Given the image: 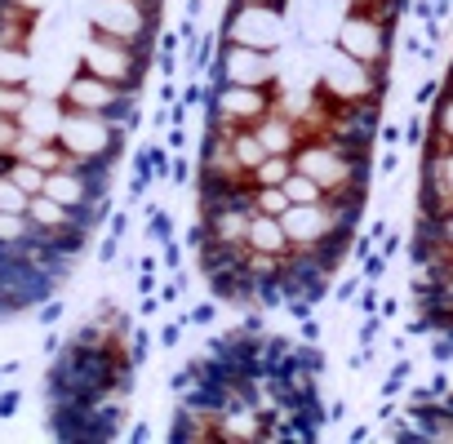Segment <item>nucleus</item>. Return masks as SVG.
<instances>
[{
    "mask_svg": "<svg viewBox=\"0 0 453 444\" xmlns=\"http://www.w3.org/2000/svg\"><path fill=\"white\" fill-rule=\"evenodd\" d=\"M311 94L329 107H382V94H387V72L351 58L347 50L329 45L320 67H316V85Z\"/></svg>",
    "mask_w": 453,
    "mask_h": 444,
    "instance_id": "1",
    "label": "nucleus"
},
{
    "mask_svg": "<svg viewBox=\"0 0 453 444\" xmlns=\"http://www.w3.org/2000/svg\"><path fill=\"white\" fill-rule=\"evenodd\" d=\"M54 142L76 160V165H116L125 151V129L111 116H89V111H67L54 134Z\"/></svg>",
    "mask_w": 453,
    "mask_h": 444,
    "instance_id": "2",
    "label": "nucleus"
},
{
    "mask_svg": "<svg viewBox=\"0 0 453 444\" xmlns=\"http://www.w3.org/2000/svg\"><path fill=\"white\" fill-rule=\"evenodd\" d=\"M395 5L400 0H391V5L382 10H342L338 27H334V45L347 50L351 58L387 72V58H391V32H395Z\"/></svg>",
    "mask_w": 453,
    "mask_h": 444,
    "instance_id": "3",
    "label": "nucleus"
},
{
    "mask_svg": "<svg viewBox=\"0 0 453 444\" xmlns=\"http://www.w3.org/2000/svg\"><path fill=\"white\" fill-rule=\"evenodd\" d=\"M85 27L98 32V36L151 50L156 27H160V0H89Z\"/></svg>",
    "mask_w": 453,
    "mask_h": 444,
    "instance_id": "4",
    "label": "nucleus"
},
{
    "mask_svg": "<svg viewBox=\"0 0 453 444\" xmlns=\"http://www.w3.org/2000/svg\"><path fill=\"white\" fill-rule=\"evenodd\" d=\"M147 58L151 50H138V45H125V41H111V36H98L85 27V45H81V67L94 72L98 80H111L120 89H142L147 80Z\"/></svg>",
    "mask_w": 453,
    "mask_h": 444,
    "instance_id": "5",
    "label": "nucleus"
},
{
    "mask_svg": "<svg viewBox=\"0 0 453 444\" xmlns=\"http://www.w3.org/2000/svg\"><path fill=\"white\" fill-rule=\"evenodd\" d=\"M280 222H285V236H289V249H294V254H311V249H320L329 236L360 227V218H356V213H342L334 200L289 204V209L280 213Z\"/></svg>",
    "mask_w": 453,
    "mask_h": 444,
    "instance_id": "6",
    "label": "nucleus"
},
{
    "mask_svg": "<svg viewBox=\"0 0 453 444\" xmlns=\"http://www.w3.org/2000/svg\"><path fill=\"white\" fill-rule=\"evenodd\" d=\"M280 85L276 89H254V85H218L209 98V129H254L263 116L276 111Z\"/></svg>",
    "mask_w": 453,
    "mask_h": 444,
    "instance_id": "7",
    "label": "nucleus"
},
{
    "mask_svg": "<svg viewBox=\"0 0 453 444\" xmlns=\"http://www.w3.org/2000/svg\"><path fill=\"white\" fill-rule=\"evenodd\" d=\"M222 41L276 54L285 45V10H276V5H241V0H232V10H226V19H222Z\"/></svg>",
    "mask_w": 453,
    "mask_h": 444,
    "instance_id": "8",
    "label": "nucleus"
},
{
    "mask_svg": "<svg viewBox=\"0 0 453 444\" xmlns=\"http://www.w3.org/2000/svg\"><path fill=\"white\" fill-rule=\"evenodd\" d=\"M418 213L449 218L453 213V142L426 138L422 142V173H418Z\"/></svg>",
    "mask_w": 453,
    "mask_h": 444,
    "instance_id": "9",
    "label": "nucleus"
},
{
    "mask_svg": "<svg viewBox=\"0 0 453 444\" xmlns=\"http://www.w3.org/2000/svg\"><path fill=\"white\" fill-rule=\"evenodd\" d=\"M63 107L67 111H89V116H111V120H129L134 116V89H120L111 80H98L94 72L76 67V76L63 85Z\"/></svg>",
    "mask_w": 453,
    "mask_h": 444,
    "instance_id": "10",
    "label": "nucleus"
},
{
    "mask_svg": "<svg viewBox=\"0 0 453 444\" xmlns=\"http://www.w3.org/2000/svg\"><path fill=\"white\" fill-rule=\"evenodd\" d=\"M218 85H254V89H276L280 85V58L267 50L250 45H226L218 54Z\"/></svg>",
    "mask_w": 453,
    "mask_h": 444,
    "instance_id": "11",
    "label": "nucleus"
},
{
    "mask_svg": "<svg viewBox=\"0 0 453 444\" xmlns=\"http://www.w3.org/2000/svg\"><path fill=\"white\" fill-rule=\"evenodd\" d=\"M254 134L263 138V147H267V156H294L298 147H303V125L294 120V116H285V111H272V116H263L258 125H254Z\"/></svg>",
    "mask_w": 453,
    "mask_h": 444,
    "instance_id": "12",
    "label": "nucleus"
},
{
    "mask_svg": "<svg viewBox=\"0 0 453 444\" xmlns=\"http://www.w3.org/2000/svg\"><path fill=\"white\" fill-rule=\"evenodd\" d=\"M245 249L254 254H276V258H289V236H285V222L272 218V213H254L250 218V236H245Z\"/></svg>",
    "mask_w": 453,
    "mask_h": 444,
    "instance_id": "13",
    "label": "nucleus"
},
{
    "mask_svg": "<svg viewBox=\"0 0 453 444\" xmlns=\"http://www.w3.org/2000/svg\"><path fill=\"white\" fill-rule=\"evenodd\" d=\"M36 54L23 45H0V85H32Z\"/></svg>",
    "mask_w": 453,
    "mask_h": 444,
    "instance_id": "14",
    "label": "nucleus"
},
{
    "mask_svg": "<svg viewBox=\"0 0 453 444\" xmlns=\"http://www.w3.org/2000/svg\"><path fill=\"white\" fill-rule=\"evenodd\" d=\"M32 41H36V14H23V10L0 5V45H23V50H32Z\"/></svg>",
    "mask_w": 453,
    "mask_h": 444,
    "instance_id": "15",
    "label": "nucleus"
},
{
    "mask_svg": "<svg viewBox=\"0 0 453 444\" xmlns=\"http://www.w3.org/2000/svg\"><path fill=\"white\" fill-rule=\"evenodd\" d=\"M5 173H10L27 195H41V191H45V178H50V169H41V165L27 160V156H10V160H5Z\"/></svg>",
    "mask_w": 453,
    "mask_h": 444,
    "instance_id": "16",
    "label": "nucleus"
},
{
    "mask_svg": "<svg viewBox=\"0 0 453 444\" xmlns=\"http://www.w3.org/2000/svg\"><path fill=\"white\" fill-rule=\"evenodd\" d=\"M294 173V156H267L258 169H250V187H285Z\"/></svg>",
    "mask_w": 453,
    "mask_h": 444,
    "instance_id": "17",
    "label": "nucleus"
},
{
    "mask_svg": "<svg viewBox=\"0 0 453 444\" xmlns=\"http://www.w3.org/2000/svg\"><path fill=\"white\" fill-rule=\"evenodd\" d=\"M285 195H289V204H316V200H329L325 187H320L311 173H303V169H294V173L285 178Z\"/></svg>",
    "mask_w": 453,
    "mask_h": 444,
    "instance_id": "18",
    "label": "nucleus"
},
{
    "mask_svg": "<svg viewBox=\"0 0 453 444\" xmlns=\"http://www.w3.org/2000/svg\"><path fill=\"white\" fill-rule=\"evenodd\" d=\"M426 138H440V142H453V76L444 85V98L435 103V116H431V134Z\"/></svg>",
    "mask_w": 453,
    "mask_h": 444,
    "instance_id": "19",
    "label": "nucleus"
},
{
    "mask_svg": "<svg viewBox=\"0 0 453 444\" xmlns=\"http://www.w3.org/2000/svg\"><path fill=\"white\" fill-rule=\"evenodd\" d=\"M27 236H36L32 218H27V213H5V209H0V245H23Z\"/></svg>",
    "mask_w": 453,
    "mask_h": 444,
    "instance_id": "20",
    "label": "nucleus"
},
{
    "mask_svg": "<svg viewBox=\"0 0 453 444\" xmlns=\"http://www.w3.org/2000/svg\"><path fill=\"white\" fill-rule=\"evenodd\" d=\"M250 204H254V213L280 218L289 209V195H285V187H250Z\"/></svg>",
    "mask_w": 453,
    "mask_h": 444,
    "instance_id": "21",
    "label": "nucleus"
},
{
    "mask_svg": "<svg viewBox=\"0 0 453 444\" xmlns=\"http://www.w3.org/2000/svg\"><path fill=\"white\" fill-rule=\"evenodd\" d=\"M32 98V85H0V116H23Z\"/></svg>",
    "mask_w": 453,
    "mask_h": 444,
    "instance_id": "22",
    "label": "nucleus"
},
{
    "mask_svg": "<svg viewBox=\"0 0 453 444\" xmlns=\"http://www.w3.org/2000/svg\"><path fill=\"white\" fill-rule=\"evenodd\" d=\"M435 249H440V263H453V213L435 222Z\"/></svg>",
    "mask_w": 453,
    "mask_h": 444,
    "instance_id": "23",
    "label": "nucleus"
},
{
    "mask_svg": "<svg viewBox=\"0 0 453 444\" xmlns=\"http://www.w3.org/2000/svg\"><path fill=\"white\" fill-rule=\"evenodd\" d=\"M63 311H67V302H63V298L54 294V298H45V302H41V316H36V320H41L45 329H54V325L63 320Z\"/></svg>",
    "mask_w": 453,
    "mask_h": 444,
    "instance_id": "24",
    "label": "nucleus"
},
{
    "mask_svg": "<svg viewBox=\"0 0 453 444\" xmlns=\"http://www.w3.org/2000/svg\"><path fill=\"white\" fill-rule=\"evenodd\" d=\"M160 267H165L169 276L182 272V245H178V241H165V245H160Z\"/></svg>",
    "mask_w": 453,
    "mask_h": 444,
    "instance_id": "25",
    "label": "nucleus"
},
{
    "mask_svg": "<svg viewBox=\"0 0 453 444\" xmlns=\"http://www.w3.org/2000/svg\"><path fill=\"white\" fill-rule=\"evenodd\" d=\"M19 404H23V387H14V391H0V422H10V417L19 413Z\"/></svg>",
    "mask_w": 453,
    "mask_h": 444,
    "instance_id": "26",
    "label": "nucleus"
},
{
    "mask_svg": "<svg viewBox=\"0 0 453 444\" xmlns=\"http://www.w3.org/2000/svg\"><path fill=\"white\" fill-rule=\"evenodd\" d=\"M213 320H218V307H213V302H196V307L187 311V325H200V329H204V325H213Z\"/></svg>",
    "mask_w": 453,
    "mask_h": 444,
    "instance_id": "27",
    "label": "nucleus"
},
{
    "mask_svg": "<svg viewBox=\"0 0 453 444\" xmlns=\"http://www.w3.org/2000/svg\"><path fill=\"white\" fill-rule=\"evenodd\" d=\"M178 338H182V320L160 325V347H165V351H173V347H178Z\"/></svg>",
    "mask_w": 453,
    "mask_h": 444,
    "instance_id": "28",
    "label": "nucleus"
},
{
    "mask_svg": "<svg viewBox=\"0 0 453 444\" xmlns=\"http://www.w3.org/2000/svg\"><path fill=\"white\" fill-rule=\"evenodd\" d=\"M0 5H10V10H23V14H45V5H50V0H0Z\"/></svg>",
    "mask_w": 453,
    "mask_h": 444,
    "instance_id": "29",
    "label": "nucleus"
},
{
    "mask_svg": "<svg viewBox=\"0 0 453 444\" xmlns=\"http://www.w3.org/2000/svg\"><path fill=\"white\" fill-rule=\"evenodd\" d=\"M298 325H303V329H298V333H303V342H320V325H316L311 316H307V320H298Z\"/></svg>",
    "mask_w": 453,
    "mask_h": 444,
    "instance_id": "30",
    "label": "nucleus"
},
{
    "mask_svg": "<svg viewBox=\"0 0 453 444\" xmlns=\"http://www.w3.org/2000/svg\"><path fill=\"white\" fill-rule=\"evenodd\" d=\"M356 289H360L356 280H347V285H338V302H351V298H356Z\"/></svg>",
    "mask_w": 453,
    "mask_h": 444,
    "instance_id": "31",
    "label": "nucleus"
},
{
    "mask_svg": "<svg viewBox=\"0 0 453 444\" xmlns=\"http://www.w3.org/2000/svg\"><path fill=\"white\" fill-rule=\"evenodd\" d=\"M241 5H276V10H285V0H241Z\"/></svg>",
    "mask_w": 453,
    "mask_h": 444,
    "instance_id": "32",
    "label": "nucleus"
},
{
    "mask_svg": "<svg viewBox=\"0 0 453 444\" xmlns=\"http://www.w3.org/2000/svg\"><path fill=\"white\" fill-rule=\"evenodd\" d=\"M0 378H5V369H0Z\"/></svg>",
    "mask_w": 453,
    "mask_h": 444,
    "instance_id": "33",
    "label": "nucleus"
}]
</instances>
